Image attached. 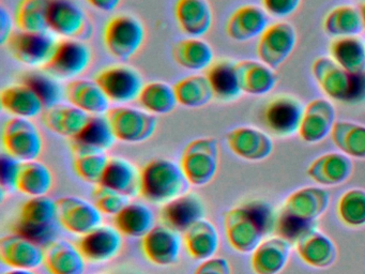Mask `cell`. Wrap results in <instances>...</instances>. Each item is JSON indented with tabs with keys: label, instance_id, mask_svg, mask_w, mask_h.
Listing matches in <instances>:
<instances>
[{
	"label": "cell",
	"instance_id": "b9f144b4",
	"mask_svg": "<svg viewBox=\"0 0 365 274\" xmlns=\"http://www.w3.org/2000/svg\"><path fill=\"white\" fill-rule=\"evenodd\" d=\"M331 139L339 152L352 158L365 160V126L349 120H337Z\"/></svg>",
	"mask_w": 365,
	"mask_h": 274
},
{
	"label": "cell",
	"instance_id": "5bb4252c",
	"mask_svg": "<svg viewBox=\"0 0 365 274\" xmlns=\"http://www.w3.org/2000/svg\"><path fill=\"white\" fill-rule=\"evenodd\" d=\"M58 223L72 235H86L103 224V214L95 203L82 197L65 196L57 201Z\"/></svg>",
	"mask_w": 365,
	"mask_h": 274
},
{
	"label": "cell",
	"instance_id": "8992f818",
	"mask_svg": "<svg viewBox=\"0 0 365 274\" xmlns=\"http://www.w3.org/2000/svg\"><path fill=\"white\" fill-rule=\"evenodd\" d=\"M102 39L110 56L118 60H129L144 45L146 29L143 21L134 15H115L106 23Z\"/></svg>",
	"mask_w": 365,
	"mask_h": 274
},
{
	"label": "cell",
	"instance_id": "f35d334b",
	"mask_svg": "<svg viewBox=\"0 0 365 274\" xmlns=\"http://www.w3.org/2000/svg\"><path fill=\"white\" fill-rule=\"evenodd\" d=\"M54 186V176L48 165L39 160L21 164L16 191L27 197L48 196Z\"/></svg>",
	"mask_w": 365,
	"mask_h": 274
},
{
	"label": "cell",
	"instance_id": "f5cc1de1",
	"mask_svg": "<svg viewBox=\"0 0 365 274\" xmlns=\"http://www.w3.org/2000/svg\"><path fill=\"white\" fill-rule=\"evenodd\" d=\"M193 274H232V265L224 257H211L200 261Z\"/></svg>",
	"mask_w": 365,
	"mask_h": 274
},
{
	"label": "cell",
	"instance_id": "680465c9",
	"mask_svg": "<svg viewBox=\"0 0 365 274\" xmlns=\"http://www.w3.org/2000/svg\"><path fill=\"white\" fill-rule=\"evenodd\" d=\"M356 1L365 2V0H356Z\"/></svg>",
	"mask_w": 365,
	"mask_h": 274
},
{
	"label": "cell",
	"instance_id": "e575fe53",
	"mask_svg": "<svg viewBox=\"0 0 365 274\" xmlns=\"http://www.w3.org/2000/svg\"><path fill=\"white\" fill-rule=\"evenodd\" d=\"M100 184L128 198H134L140 195V171L127 158H112L108 161Z\"/></svg>",
	"mask_w": 365,
	"mask_h": 274
},
{
	"label": "cell",
	"instance_id": "d6986e66",
	"mask_svg": "<svg viewBox=\"0 0 365 274\" xmlns=\"http://www.w3.org/2000/svg\"><path fill=\"white\" fill-rule=\"evenodd\" d=\"M46 250L37 242L10 233L0 240V259L10 269L36 270L44 263Z\"/></svg>",
	"mask_w": 365,
	"mask_h": 274
},
{
	"label": "cell",
	"instance_id": "6da1fadb",
	"mask_svg": "<svg viewBox=\"0 0 365 274\" xmlns=\"http://www.w3.org/2000/svg\"><path fill=\"white\" fill-rule=\"evenodd\" d=\"M277 214L266 201H252L228 210L224 218L226 239L236 252L250 254L274 233Z\"/></svg>",
	"mask_w": 365,
	"mask_h": 274
},
{
	"label": "cell",
	"instance_id": "7402d4cb",
	"mask_svg": "<svg viewBox=\"0 0 365 274\" xmlns=\"http://www.w3.org/2000/svg\"><path fill=\"white\" fill-rule=\"evenodd\" d=\"M206 208L200 195L187 192L163 205L161 220L164 225L185 233L192 225L205 218Z\"/></svg>",
	"mask_w": 365,
	"mask_h": 274
},
{
	"label": "cell",
	"instance_id": "30bf717a",
	"mask_svg": "<svg viewBox=\"0 0 365 274\" xmlns=\"http://www.w3.org/2000/svg\"><path fill=\"white\" fill-rule=\"evenodd\" d=\"M98 81L110 102L116 105H129L138 101L145 83L138 68L127 64H113L102 68Z\"/></svg>",
	"mask_w": 365,
	"mask_h": 274
},
{
	"label": "cell",
	"instance_id": "836d02e7",
	"mask_svg": "<svg viewBox=\"0 0 365 274\" xmlns=\"http://www.w3.org/2000/svg\"><path fill=\"white\" fill-rule=\"evenodd\" d=\"M236 68L242 93L264 96L277 85V73L260 60H240L236 62Z\"/></svg>",
	"mask_w": 365,
	"mask_h": 274
},
{
	"label": "cell",
	"instance_id": "4dcf8cb0",
	"mask_svg": "<svg viewBox=\"0 0 365 274\" xmlns=\"http://www.w3.org/2000/svg\"><path fill=\"white\" fill-rule=\"evenodd\" d=\"M86 263L78 245L67 240H54L46 245L44 265L50 274H84Z\"/></svg>",
	"mask_w": 365,
	"mask_h": 274
},
{
	"label": "cell",
	"instance_id": "7c38bea8",
	"mask_svg": "<svg viewBox=\"0 0 365 274\" xmlns=\"http://www.w3.org/2000/svg\"><path fill=\"white\" fill-rule=\"evenodd\" d=\"M297 44V31L288 21L269 24L258 38V59L271 68L281 66L289 58Z\"/></svg>",
	"mask_w": 365,
	"mask_h": 274
},
{
	"label": "cell",
	"instance_id": "7dc6e473",
	"mask_svg": "<svg viewBox=\"0 0 365 274\" xmlns=\"http://www.w3.org/2000/svg\"><path fill=\"white\" fill-rule=\"evenodd\" d=\"M110 158L106 152H84L74 154L73 168L76 175L87 183L100 184Z\"/></svg>",
	"mask_w": 365,
	"mask_h": 274
},
{
	"label": "cell",
	"instance_id": "4316f807",
	"mask_svg": "<svg viewBox=\"0 0 365 274\" xmlns=\"http://www.w3.org/2000/svg\"><path fill=\"white\" fill-rule=\"evenodd\" d=\"M175 17L187 38H202L212 27V9L207 0H177Z\"/></svg>",
	"mask_w": 365,
	"mask_h": 274
},
{
	"label": "cell",
	"instance_id": "11a10c76",
	"mask_svg": "<svg viewBox=\"0 0 365 274\" xmlns=\"http://www.w3.org/2000/svg\"><path fill=\"white\" fill-rule=\"evenodd\" d=\"M93 8L101 12L110 13L116 10L121 0H87Z\"/></svg>",
	"mask_w": 365,
	"mask_h": 274
},
{
	"label": "cell",
	"instance_id": "603a6c76",
	"mask_svg": "<svg viewBox=\"0 0 365 274\" xmlns=\"http://www.w3.org/2000/svg\"><path fill=\"white\" fill-rule=\"evenodd\" d=\"M65 96L70 104L89 116H106L112 108V102L96 79L70 81L66 86Z\"/></svg>",
	"mask_w": 365,
	"mask_h": 274
},
{
	"label": "cell",
	"instance_id": "f6af8a7d",
	"mask_svg": "<svg viewBox=\"0 0 365 274\" xmlns=\"http://www.w3.org/2000/svg\"><path fill=\"white\" fill-rule=\"evenodd\" d=\"M52 0H20L16 10V26L20 31H48Z\"/></svg>",
	"mask_w": 365,
	"mask_h": 274
},
{
	"label": "cell",
	"instance_id": "816d5d0a",
	"mask_svg": "<svg viewBox=\"0 0 365 274\" xmlns=\"http://www.w3.org/2000/svg\"><path fill=\"white\" fill-rule=\"evenodd\" d=\"M262 8L273 17L289 16L298 10L301 0H260Z\"/></svg>",
	"mask_w": 365,
	"mask_h": 274
},
{
	"label": "cell",
	"instance_id": "5b68a950",
	"mask_svg": "<svg viewBox=\"0 0 365 274\" xmlns=\"http://www.w3.org/2000/svg\"><path fill=\"white\" fill-rule=\"evenodd\" d=\"M179 164L190 186H207L219 171V143L209 136L193 139L185 146Z\"/></svg>",
	"mask_w": 365,
	"mask_h": 274
},
{
	"label": "cell",
	"instance_id": "e0dca14e",
	"mask_svg": "<svg viewBox=\"0 0 365 274\" xmlns=\"http://www.w3.org/2000/svg\"><path fill=\"white\" fill-rule=\"evenodd\" d=\"M180 233L166 225H155L142 238V250L147 260L158 267H170L181 254Z\"/></svg>",
	"mask_w": 365,
	"mask_h": 274
},
{
	"label": "cell",
	"instance_id": "d4e9b609",
	"mask_svg": "<svg viewBox=\"0 0 365 274\" xmlns=\"http://www.w3.org/2000/svg\"><path fill=\"white\" fill-rule=\"evenodd\" d=\"M0 104L12 117L25 119H34L46 111V105L39 94L25 81L4 88L0 93Z\"/></svg>",
	"mask_w": 365,
	"mask_h": 274
},
{
	"label": "cell",
	"instance_id": "d6a6232c",
	"mask_svg": "<svg viewBox=\"0 0 365 274\" xmlns=\"http://www.w3.org/2000/svg\"><path fill=\"white\" fill-rule=\"evenodd\" d=\"M183 243L191 258L206 260L217 256L221 243L219 230L211 220L202 218L183 233Z\"/></svg>",
	"mask_w": 365,
	"mask_h": 274
},
{
	"label": "cell",
	"instance_id": "52a82bcc",
	"mask_svg": "<svg viewBox=\"0 0 365 274\" xmlns=\"http://www.w3.org/2000/svg\"><path fill=\"white\" fill-rule=\"evenodd\" d=\"M1 141L6 153L22 163L38 160L43 152V136L31 119H8L4 124Z\"/></svg>",
	"mask_w": 365,
	"mask_h": 274
},
{
	"label": "cell",
	"instance_id": "ffe728a7",
	"mask_svg": "<svg viewBox=\"0 0 365 274\" xmlns=\"http://www.w3.org/2000/svg\"><path fill=\"white\" fill-rule=\"evenodd\" d=\"M78 245L89 263H108L120 254L123 235L116 226L102 224L82 235Z\"/></svg>",
	"mask_w": 365,
	"mask_h": 274
},
{
	"label": "cell",
	"instance_id": "ee69618b",
	"mask_svg": "<svg viewBox=\"0 0 365 274\" xmlns=\"http://www.w3.org/2000/svg\"><path fill=\"white\" fill-rule=\"evenodd\" d=\"M138 103L140 107L153 115H168L178 105L174 86L165 81H150L145 83Z\"/></svg>",
	"mask_w": 365,
	"mask_h": 274
},
{
	"label": "cell",
	"instance_id": "bcb514c9",
	"mask_svg": "<svg viewBox=\"0 0 365 274\" xmlns=\"http://www.w3.org/2000/svg\"><path fill=\"white\" fill-rule=\"evenodd\" d=\"M337 216L345 226L360 228L365 226V190L352 188L341 194L337 201Z\"/></svg>",
	"mask_w": 365,
	"mask_h": 274
},
{
	"label": "cell",
	"instance_id": "74e56055",
	"mask_svg": "<svg viewBox=\"0 0 365 274\" xmlns=\"http://www.w3.org/2000/svg\"><path fill=\"white\" fill-rule=\"evenodd\" d=\"M115 226L130 238L142 239L155 226V213L146 203L132 201L128 203L116 216Z\"/></svg>",
	"mask_w": 365,
	"mask_h": 274
},
{
	"label": "cell",
	"instance_id": "60d3db41",
	"mask_svg": "<svg viewBox=\"0 0 365 274\" xmlns=\"http://www.w3.org/2000/svg\"><path fill=\"white\" fill-rule=\"evenodd\" d=\"M322 29L334 39L359 36L363 31L360 10L350 4L334 6L324 16Z\"/></svg>",
	"mask_w": 365,
	"mask_h": 274
},
{
	"label": "cell",
	"instance_id": "484cf974",
	"mask_svg": "<svg viewBox=\"0 0 365 274\" xmlns=\"http://www.w3.org/2000/svg\"><path fill=\"white\" fill-rule=\"evenodd\" d=\"M354 171L351 158L341 152H328L307 167V176L320 186H336L349 179Z\"/></svg>",
	"mask_w": 365,
	"mask_h": 274
},
{
	"label": "cell",
	"instance_id": "83f0119b",
	"mask_svg": "<svg viewBox=\"0 0 365 274\" xmlns=\"http://www.w3.org/2000/svg\"><path fill=\"white\" fill-rule=\"evenodd\" d=\"M292 243L279 235L262 240L251 253V268L254 274H279L287 265Z\"/></svg>",
	"mask_w": 365,
	"mask_h": 274
},
{
	"label": "cell",
	"instance_id": "9c48e42d",
	"mask_svg": "<svg viewBox=\"0 0 365 274\" xmlns=\"http://www.w3.org/2000/svg\"><path fill=\"white\" fill-rule=\"evenodd\" d=\"M91 62L93 51L86 42L80 39H63L42 70L58 81H73L88 70Z\"/></svg>",
	"mask_w": 365,
	"mask_h": 274
},
{
	"label": "cell",
	"instance_id": "f907efd6",
	"mask_svg": "<svg viewBox=\"0 0 365 274\" xmlns=\"http://www.w3.org/2000/svg\"><path fill=\"white\" fill-rule=\"evenodd\" d=\"M22 162L4 152L0 158V184L1 191H16V181Z\"/></svg>",
	"mask_w": 365,
	"mask_h": 274
},
{
	"label": "cell",
	"instance_id": "c3c4849f",
	"mask_svg": "<svg viewBox=\"0 0 365 274\" xmlns=\"http://www.w3.org/2000/svg\"><path fill=\"white\" fill-rule=\"evenodd\" d=\"M25 83L31 86L39 94L46 105V108L61 103V98L65 93V90L61 89L58 79L51 76L48 73L44 72L43 74L35 73V74L29 75Z\"/></svg>",
	"mask_w": 365,
	"mask_h": 274
},
{
	"label": "cell",
	"instance_id": "f546056e",
	"mask_svg": "<svg viewBox=\"0 0 365 274\" xmlns=\"http://www.w3.org/2000/svg\"><path fill=\"white\" fill-rule=\"evenodd\" d=\"M296 252L303 263L316 269L334 265L339 256L336 244L322 231L314 229L296 242Z\"/></svg>",
	"mask_w": 365,
	"mask_h": 274
},
{
	"label": "cell",
	"instance_id": "cb8c5ba5",
	"mask_svg": "<svg viewBox=\"0 0 365 274\" xmlns=\"http://www.w3.org/2000/svg\"><path fill=\"white\" fill-rule=\"evenodd\" d=\"M269 25V14L262 6L243 4L228 17L226 34L236 42H247L260 34Z\"/></svg>",
	"mask_w": 365,
	"mask_h": 274
},
{
	"label": "cell",
	"instance_id": "4fadbf2b",
	"mask_svg": "<svg viewBox=\"0 0 365 274\" xmlns=\"http://www.w3.org/2000/svg\"><path fill=\"white\" fill-rule=\"evenodd\" d=\"M304 106L290 96L279 94L271 98L262 111V122L274 136L286 138L299 132Z\"/></svg>",
	"mask_w": 365,
	"mask_h": 274
},
{
	"label": "cell",
	"instance_id": "6f0895ef",
	"mask_svg": "<svg viewBox=\"0 0 365 274\" xmlns=\"http://www.w3.org/2000/svg\"><path fill=\"white\" fill-rule=\"evenodd\" d=\"M359 10H360L361 19H362L363 31H365V2H363Z\"/></svg>",
	"mask_w": 365,
	"mask_h": 274
},
{
	"label": "cell",
	"instance_id": "3957f363",
	"mask_svg": "<svg viewBox=\"0 0 365 274\" xmlns=\"http://www.w3.org/2000/svg\"><path fill=\"white\" fill-rule=\"evenodd\" d=\"M312 74L319 89L330 100L356 103L365 96V73L350 74L330 56H320L312 64Z\"/></svg>",
	"mask_w": 365,
	"mask_h": 274
},
{
	"label": "cell",
	"instance_id": "1f68e13d",
	"mask_svg": "<svg viewBox=\"0 0 365 274\" xmlns=\"http://www.w3.org/2000/svg\"><path fill=\"white\" fill-rule=\"evenodd\" d=\"M112 126L106 116H91L82 132L71 139L74 154L84 152H106L116 143Z\"/></svg>",
	"mask_w": 365,
	"mask_h": 274
},
{
	"label": "cell",
	"instance_id": "7bdbcfd3",
	"mask_svg": "<svg viewBox=\"0 0 365 274\" xmlns=\"http://www.w3.org/2000/svg\"><path fill=\"white\" fill-rule=\"evenodd\" d=\"M178 104L187 108H200L215 98L207 75L194 73L174 85Z\"/></svg>",
	"mask_w": 365,
	"mask_h": 274
},
{
	"label": "cell",
	"instance_id": "ba28073f",
	"mask_svg": "<svg viewBox=\"0 0 365 274\" xmlns=\"http://www.w3.org/2000/svg\"><path fill=\"white\" fill-rule=\"evenodd\" d=\"M108 121L117 141L140 143L149 141L157 132V116L130 105H116L108 111Z\"/></svg>",
	"mask_w": 365,
	"mask_h": 274
},
{
	"label": "cell",
	"instance_id": "db71d44e",
	"mask_svg": "<svg viewBox=\"0 0 365 274\" xmlns=\"http://www.w3.org/2000/svg\"><path fill=\"white\" fill-rule=\"evenodd\" d=\"M14 21L9 12L6 8L0 9V42L1 45H7L11 36H14L12 28H14Z\"/></svg>",
	"mask_w": 365,
	"mask_h": 274
},
{
	"label": "cell",
	"instance_id": "ac0fdd59",
	"mask_svg": "<svg viewBox=\"0 0 365 274\" xmlns=\"http://www.w3.org/2000/svg\"><path fill=\"white\" fill-rule=\"evenodd\" d=\"M336 109L328 98H314L303 111L299 136L307 143H317L331 134L336 122Z\"/></svg>",
	"mask_w": 365,
	"mask_h": 274
},
{
	"label": "cell",
	"instance_id": "ab89813d",
	"mask_svg": "<svg viewBox=\"0 0 365 274\" xmlns=\"http://www.w3.org/2000/svg\"><path fill=\"white\" fill-rule=\"evenodd\" d=\"M329 55L350 74L365 73V42L359 36L333 39Z\"/></svg>",
	"mask_w": 365,
	"mask_h": 274
},
{
	"label": "cell",
	"instance_id": "8d00e7d4",
	"mask_svg": "<svg viewBox=\"0 0 365 274\" xmlns=\"http://www.w3.org/2000/svg\"><path fill=\"white\" fill-rule=\"evenodd\" d=\"M206 75L212 88L213 96L219 102H235L242 96L236 62L230 59L217 60L207 70Z\"/></svg>",
	"mask_w": 365,
	"mask_h": 274
},
{
	"label": "cell",
	"instance_id": "277c9868",
	"mask_svg": "<svg viewBox=\"0 0 365 274\" xmlns=\"http://www.w3.org/2000/svg\"><path fill=\"white\" fill-rule=\"evenodd\" d=\"M57 223V201L48 196L31 197L21 208L16 233L40 245H48L54 241Z\"/></svg>",
	"mask_w": 365,
	"mask_h": 274
},
{
	"label": "cell",
	"instance_id": "44dd1931",
	"mask_svg": "<svg viewBox=\"0 0 365 274\" xmlns=\"http://www.w3.org/2000/svg\"><path fill=\"white\" fill-rule=\"evenodd\" d=\"M88 19L84 9L73 0H52L48 31L63 39H78L86 34Z\"/></svg>",
	"mask_w": 365,
	"mask_h": 274
},
{
	"label": "cell",
	"instance_id": "2e32d148",
	"mask_svg": "<svg viewBox=\"0 0 365 274\" xmlns=\"http://www.w3.org/2000/svg\"><path fill=\"white\" fill-rule=\"evenodd\" d=\"M230 151L249 162H260L272 154L274 143L268 133L254 126H237L226 134Z\"/></svg>",
	"mask_w": 365,
	"mask_h": 274
},
{
	"label": "cell",
	"instance_id": "f1b7e54d",
	"mask_svg": "<svg viewBox=\"0 0 365 274\" xmlns=\"http://www.w3.org/2000/svg\"><path fill=\"white\" fill-rule=\"evenodd\" d=\"M91 117L70 103H59L46 108L42 113V122L51 132L71 141L82 132Z\"/></svg>",
	"mask_w": 365,
	"mask_h": 274
},
{
	"label": "cell",
	"instance_id": "9f6ffc18",
	"mask_svg": "<svg viewBox=\"0 0 365 274\" xmlns=\"http://www.w3.org/2000/svg\"><path fill=\"white\" fill-rule=\"evenodd\" d=\"M4 274H37L35 270L24 269H10L9 271L5 272Z\"/></svg>",
	"mask_w": 365,
	"mask_h": 274
},
{
	"label": "cell",
	"instance_id": "681fc988",
	"mask_svg": "<svg viewBox=\"0 0 365 274\" xmlns=\"http://www.w3.org/2000/svg\"><path fill=\"white\" fill-rule=\"evenodd\" d=\"M91 195L93 203L103 215L116 216L130 203L125 195L102 184H97Z\"/></svg>",
	"mask_w": 365,
	"mask_h": 274
},
{
	"label": "cell",
	"instance_id": "7a4b0ae2",
	"mask_svg": "<svg viewBox=\"0 0 365 274\" xmlns=\"http://www.w3.org/2000/svg\"><path fill=\"white\" fill-rule=\"evenodd\" d=\"M189 186L180 164L168 158H155L140 171V195L153 203L165 205L189 192Z\"/></svg>",
	"mask_w": 365,
	"mask_h": 274
},
{
	"label": "cell",
	"instance_id": "8fae6325",
	"mask_svg": "<svg viewBox=\"0 0 365 274\" xmlns=\"http://www.w3.org/2000/svg\"><path fill=\"white\" fill-rule=\"evenodd\" d=\"M58 41L51 31H19L7 43L12 57L29 68H44L51 61Z\"/></svg>",
	"mask_w": 365,
	"mask_h": 274
},
{
	"label": "cell",
	"instance_id": "d590c367",
	"mask_svg": "<svg viewBox=\"0 0 365 274\" xmlns=\"http://www.w3.org/2000/svg\"><path fill=\"white\" fill-rule=\"evenodd\" d=\"M173 57L181 68L193 73L207 71L215 62L212 46L202 38L179 41L173 49Z\"/></svg>",
	"mask_w": 365,
	"mask_h": 274
},
{
	"label": "cell",
	"instance_id": "9a60e30c",
	"mask_svg": "<svg viewBox=\"0 0 365 274\" xmlns=\"http://www.w3.org/2000/svg\"><path fill=\"white\" fill-rule=\"evenodd\" d=\"M331 193L322 186H305L288 195L282 213L305 223L316 225L318 218L328 210Z\"/></svg>",
	"mask_w": 365,
	"mask_h": 274
}]
</instances>
